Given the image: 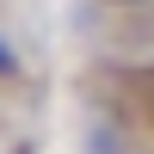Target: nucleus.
<instances>
[{
  "mask_svg": "<svg viewBox=\"0 0 154 154\" xmlns=\"http://www.w3.org/2000/svg\"><path fill=\"white\" fill-rule=\"evenodd\" d=\"M12 74H19V49H12V37L0 31V80H12Z\"/></svg>",
  "mask_w": 154,
  "mask_h": 154,
  "instance_id": "obj_1",
  "label": "nucleus"
},
{
  "mask_svg": "<svg viewBox=\"0 0 154 154\" xmlns=\"http://www.w3.org/2000/svg\"><path fill=\"white\" fill-rule=\"evenodd\" d=\"M105 6H117V12H142V6H154V0H105Z\"/></svg>",
  "mask_w": 154,
  "mask_h": 154,
  "instance_id": "obj_2",
  "label": "nucleus"
}]
</instances>
